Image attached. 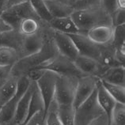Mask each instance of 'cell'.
<instances>
[{
  "mask_svg": "<svg viewBox=\"0 0 125 125\" xmlns=\"http://www.w3.org/2000/svg\"><path fill=\"white\" fill-rule=\"evenodd\" d=\"M35 83L36 82H32L30 86L29 87L27 91L25 92V94L18 101L14 117V123L16 125L24 124L25 122L26 118H27L28 116L29 102H30L31 96L34 89Z\"/></svg>",
  "mask_w": 125,
  "mask_h": 125,
  "instance_id": "14",
  "label": "cell"
},
{
  "mask_svg": "<svg viewBox=\"0 0 125 125\" xmlns=\"http://www.w3.org/2000/svg\"><path fill=\"white\" fill-rule=\"evenodd\" d=\"M52 37L59 53L63 56L74 61L79 54L72 39L69 35L52 30Z\"/></svg>",
  "mask_w": 125,
  "mask_h": 125,
  "instance_id": "11",
  "label": "cell"
},
{
  "mask_svg": "<svg viewBox=\"0 0 125 125\" xmlns=\"http://www.w3.org/2000/svg\"><path fill=\"white\" fill-rule=\"evenodd\" d=\"M18 78L17 77L10 75L7 80L0 86V104L2 106L15 96Z\"/></svg>",
  "mask_w": 125,
  "mask_h": 125,
  "instance_id": "21",
  "label": "cell"
},
{
  "mask_svg": "<svg viewBox=\"0 0 125 125\" xmlns=\"http://www.w3.org/2000/svg\"><path fill=\"white\" fill-rule=\"evenodd\" d=\"M41 111L45 112L44 102V100H43V97L41 94V92L37 87V83H35L34 89H33V91H32V96H31L30 102H29L28 116H27V118H26L25 122L32 116H33L36 113H37V112H41Z\"/></svg>",
  "mask_w": 125,
  "mask_h": 125,
  "instance_id": "24",
  "label": "cell"
},
{
  "mask_svg": "<svg viewBox=\"0 0 125 125\" xmlns=\"http://www.w3.org/2000/svg\"><path fill=\"white\" fill-rule=\"evenodd\" d=\"M8 8V0H0V17Z\"/></svg>",
  "mask_w": 125,
  "mask_h": 125,
  "instance_id": "40",
  "label": "cell"
},
{
  "mask_svg": "<svg viewBox=\"0 0 125 125\" xmlns=\"http://www.w3.org/2000/svg\"><path fill=\"white\" fill-rule=\"evenodd\" d=\"M114 27L112 25H100L89 30L85 35L90 41L98 46L112 44Z\"/></svg>",
  "mask_w": 125,
  "mask_h": 125,
  "instance_id": "13",
  "label": "cell"
},
{
  "mask_svg": "<svg viewBox=\"0 0 125 125\" xmlns=\"http://www.w3.org/2000/svg\"><path fill=\"white\" fill-rule=\"evenodd\" d=\"M37 68H43L45 70L54 71L60 75H71L80 78L84 75L78 70L74 61L59 53L56 56L50 60L44 62Z\"/></svg>",
  "mask_w": 125,
  "mask_h": 125,
  "instance_id": "7",
  "label": "cell"
},
{
  "mask_svg": "<svg viewBox=\"0 0 125 125\" xmlns=\"http://www.w3.org/2000/svg\"><path fill=\"white\" fill-rule=\"evenodd\" d=\"M101 6V0H77L73 5L74 10L97 8Z\"/></svg>",
  "mask_w": 125,
  "mask_h": 125,
  "instance_id": "31",
  "label": "cell"
},
{
  "mask_svg": "<svg viewBox=\"0 0 125 125\" xmlns=\"http://www.w3.org/2000/svg\"><path fill=\"white\" fill-rule=\"evenodd\" d=\"M103 86L116 102L125 104V86L101 81Z\"/></svg>",
  "mask_w": 125,
  "mask_h": 125,
  "instance_id": "26",
  "label": "cell"
},
{
  "mask_svg": "<svg viewBox=\"0 0 125 125\" xmlns=\"http://www.w3.org/2000/svg\"><path fill=\"white\" fill-rule=\"evenodd\" d=\"M74 62L78 70L83 75H92L99 78L107 70L104 68L97 60L83 55H78Z\"/></svg>",
  "mask_w": 125,
  "mask_h": 125,
  "instance_id": "12",
  "label": "cell"
},
{
  "mask_svg": "<svg viewBox=\"0 0 125 125\" xmlns=\"http://www.w3.org/2000/svg\"><path fill=\"white\" fill-rule=\"evenodd\" d=\"M101 81L125 86V66L110 67L99 77Z\"/></svg>",
  "mask_w": 125,
  "mask_h": 125,
  "instance_id": "17",
  "label": "cell"
},
{
  "mask_svg": "<svg viewBox=\"0 0 125 125\" xmlns=\"http://www.w3.org/2000/svg\"><path fill=\"white\" fill-rule=\"evenodd\" d=\"M87 125H109V119L104 113L98 117L95 118Z\"/></svg>",
  "mask_w": 125,
  "mask_h": 125,
  "instance_id": "37",
  "label": "cell"
},
{
  "mask_svg": "<svg viewBox=\"0 0 125 125\" xmlns=\"http://www.w3.org/2000/svg\"><path fill=\"white\" fill-rule=\"evenodd\" d=\"M112 25L116 27L118 25L125 24V9L116 10L113 14L111 15Z\"/></svg>",
  "mask_w": 125,
  "mask_h": 125,
  "instance_id": "32",
  "label": "cell"
},
{
  "mask_svg": "<svg viewBox=\"0 0 125 125\" xmlns=\"http://www.w3.org/2000/svg\"><path fill=\"white\" fill-rule=\"evenodd\" d=\"M101 7L112 15L117 10L116 0H101Z\"/></svg>",
  "mask_w": 125,
  "mask_h": 125,
  "instance_id": "35",
  "label": "cell"
},
{
  "mask_svg": "<svg viewBox=\"0 0 125 125\" xmlns=\"http://www.w3.org/2000/svg\"><path fill=\"white\" fill-rule=\"evenodd\" d=\"M58 54V49L52 37V29L50 28L45 42L41 50L35 54L19 59L12 66L10 75L17 78L23 76L29 70L40 67L41 64L56 56Z\"/></svg>",
  "mask_w": 125,
  "mask_h": 125,
  "instance_id": "1",
  "label": "cell"
},
{
  "mask_svg": "<svg viewBox=\"0 0 125 125\" xmlns=\"http://www.w3.org/2000/svg\"><path fill=\"white\" fill-rule=\"evenodd\" d=\"M69 35L78 49L79 55L93 58L98 61L100 57V46L90 41L84 33H74Z\"/></svg>",
  "mask_w": 125,
  "mask_h": 125,
  "instance_id": "10",
  "label": "cell"
},
{
  "mask_svg": "<svg viewBox=\"0 0 125 125\" xmlns=\"http://www.w3.org/2000/svg\"><path fill=\"white\" fill-rule=\"evenodd\" d=\"M12 66H6V67H0V86L7 80V78L10 76Z\"/></svg>",
  "mask_w": 125,
  "mask_h": 125,
  "instance_id": "36",
  "label": "cell"
},
{
  "mask_svg": "<svg viewBox=\"0 0 125 125\" xmlns=\"http://www.w3.org/2000/svg\"><path fill=\"white\" fill-rule=\"evenodd\" d=\"M1 17L9 25H10L14 30H17L20 22L25 18H32L41 20L30 4L29 1L20 5L7 8L6 11L1 15Z\"/></svg>",
  "mask_w": 125,
  "mask_h": 125,
  "instance_id": "6",
  "label": "cell"
},
{
  "mask_svg": "<svg viewBox=\"0 0 125 125\" xmlns=\"http://www.w3.org/2000/svg\"><path fill=\"white\" fill-rule=\"evenodd\" d=\"M44 3L52 18L69 17L74 12L73 6L58 0H44Z\"/></svg>",
  "mask_w": 125,
  "mask_h": 125,
  "instance_id": "18",
  "label": "cell"
},
{
  "mask_svg": "<svg viewBox=\"0 0 125 125\" xmlns=\"http://www.w3.org/2000/svg\"><path fill=\"white\" fill-rule=\"evenodd\" d=\"M109 125H125V104L116 103L111 115Z\"/></svg>",
  "mask_w": 125,
  "mask_h": 125,
  "instance_id": "27",
  "label": "cell"
},
{
  "mask_svg": "<svg viewBox=\"0 0 125 125\" xmlns=\"http://www.w3.org/2000/svg\"><path fill=\"white\" fill-rule=\"evenodd\" d=\"M111 44L115 48L125 45V24L114 27L113 38Z\"/></svg>",
  "mask_w": 125,
  "mask_h": 125,
  "instance_id": "30",
  "label": "cell"
},
{
  "mask_svg": "<svg viewBox=\"0 0 125 125\" xmlns=\"http://www.w3.org/2000/svg\"><path fill=\"white\" fill-rule=\"evenodd\" d=\"M48 25L52 30L57 31L66 34H74L79 33V30L75 25L74 21L71 16L63 18H52L48 22Z\"/></svg>",
  "mask_w": 125,
  "mask_h": 125,
  "instance_id": "16",
  "label": "cell"
},
{
  "mask_svg": "<svg viewBox=\"0 0 125 125\" xmlns=\"http://www.w3.org/2000/svg\"><path fill=\"white\" fill-rule=\"evenodd\" d=\"M58 1L63 2V3H65V4H67L68 6H73V5L77 2V0H58Z\"/></svg>",
  "mask_w": 125,
  "mask_h": 125,
  "instance_id": "42",
  "label": "cell"
},
{
  "mask_svg": "<svg viewBox=\"0 0 125 125\" xmlns=\"http://www.w3.org/2000/svg\"><path fill=\"white\" fill-rule=\"evenodd\" d=\"M0 125H2V124H0Z\"/></svg>",
  "mask_w": 125,
  "mask_h": 125,
  "instance_id": "46",
  "label": "cell"
},
{
  "mask_svg": "<svg viewBox=\"0 0 125 125\" xmlns=\"http://www.w3.org/2000/svg\"><path fill=\"white\" fill-rule=\"evenodd\" d=\"M57 102L53 99L45 114V122L47 125H62L57 115Z\"/></svg>",
  "mask_w": 125,
  "mask_h": 125,
  "instance_id": "29",
  "label": "cell"
},
{
  "mask_svg": "<svg viewBox=\"0 0 125 125\" xmlns=\"http://www.w3.org/2000/svg\"><path fill=\"white\" fill-rule=\"evenodd\" d=\"M59 75L60 74H58L54 71L46 70L44 74L42 75V77L36 82L43 97V100H44L45 113L49 105L54 99L55 86H56V82Z\"/></svg>",
  "mask_w": 125,
  "mask_h": 125,
  "instance_id": "8",
  "label": "cell"
},
{
  "mask_svg": "<svg viewBox=\"0 0 125 125\" xmlns=\"http://www.w3.org/2000/svg\"><path fill=\"white\" fill-rule=\"evenodd\" d=\"M29 2L41 20L48 23L52 18L46 7L44 0H29Z\"/></svg>",
  "mask_w": 125,
  "mask_h": 125,
  "instance_id": "28",
  "label": "cell"
},
{
  "mask_svg": "<svg viewBox=\"0 0 125 125\" xmlns=\"http://www.w3.org/2000/svg\"><path fill=\"white\" fill-rule=\"evenodd\" d=\"M44 23L46 22L39 19L32 18H25L20 22L17 31L22 36L32 35L40 30Z\"/></svg>",
  "mask_w": 125,
  "mask_h": 125,
  "instance_id": "22",
  "label": "cell"
},
{
  "mask_svg": "<svg viewBox=\"0 0 125 125\" xmlns=\"http://www.w3.org/2000/svg\"><path fill=\"white\" fill-rule=\"evenodd\" d=\"M1 108H2V105L0 104V111H1Z\"/></svg>",
  "mask_w": 125,
  "mask_h": 125,
  "instance_id": "44",
  "label": "cell"
},
{
  "mask_svg": "<svg viewBox=\"0 0 125 125\" xmlns=\"http://www.w3.org/2000/svg\"><path fill=\"white\" fill-rule=\"evenodd\" d=\"M18 125H25V124H18Z\"/></svg>",
  "mask_w": 125,
  "mask_h": 125,
  "instance_id": "45",
  "label": "cell"
},
{
  "mask_svg": "<svg viewBox=\"0 0 125 125\" xmlns=\"http://www.w3.org/2000/svg\"><path fill=\"white\" fill-rule=\"evenodd\" d=\"M99 78L92 75H84L78 79V84L75 90L73 106L76 108L87 100L90 95L94 92L97 87V83Z\"/></svg>",
  "mask_w": 125,
  "mask_h": 125,
  "instance_id": "9",
  "label": "cell"
},
{
  "mask_svg": "<svg viewBox=\"0 0 125 125\" xmlns=\"http://www.w3.org/2000/svg\"><path fill=\"white\" fill-rule=\"evenodd\" d=\"M45 71V69L43 68H33L29 70L28 72H26L25 74V76L27 77L31 82H37L42 77V75L44 74Z\"/></svg>",
  "mask_w": 125,
  "mask_h": 125,
  "instance_id": "34",
  "label": "cell"
},
{
  "mask_svg": "<svg viewBox=\"0 0 125 125\" xmlns=\"http://www.w3.org/2000/svg\"><path fill=\"white\" fill-rule=\"evenodd\" d=\"M43 125H47V124H46V122H45V119H44V124H43Z\"/></svg>",
  "mask_w": 125,
  "mask_h": 125,
  "instance_id": "43",
  "label": "cell"
},
{
  "mask_svg": "<svg viewBox=\"0 0 125 125\" xmlns=\"http://www.w3.org/2000/svg\"><path fill=\"white\" fill-rule=\"evenodd\" d=\"M102 113L104 111L97 101L95 90L90 97L75 109L74 125H87Z\"/></svg>",
  "mask_w": 125,
  "mask_h": 125,
  "instance_id": "4",
  "label": "cell"
},
{
  "mask_svg": "<svg viewBox=\"0 0 125 125\" xmlns=\"http://www.w3.org/2000/svg\"><path fill=\"white\" fill-rule=\"evenodd\" d=\"M71 18L74 21L80 33L85 34L89 30L97 26L112 25L111 15L101 6L74 10Z\"/></svg>",
  "mask_w": 125,
  "mask_h": 125,
  "instance_id": "2",
  "label": "cell"
},
{
  "mask_svg": "<svg viewBox=\"0 0 125 125\" xmlns=\"http://www.w3.org/2000/svg\"><path fill=\"white\" fill-rule=\"evenodd\" d=\"M45 114L44 111L37 112L26 121L25 125H43L45 119Z\"/></svg>",
  "mask_w": 125,
  "mask_h": 125,
  "instance_id": "33",
  "label": "cell"
},
{
  "mask_svg": "<svg viewBox=\"0 0 125 125\" xmlns=\"http://www.w3.org/2000/svg\"><path fill=\"white\" fill-rule=\"evenodd\" d=\"M96 90H97V99L98 103H99L100 106L103 109L104 113L108 116L110 123L111 115L112 113H113V110L116 101L114 100V98L105 90L100 79L98 80L97 83Z\"/></svg>",
  "mask_w": 125,
  "mask_h": 125,
  "instance_id": "15",
  "label": "cell"
},
{
  "mask_svg": "<svg viewBox=\"0 0 125 125\" xmlns=\"http://www.w3.org/2000/svg\"><path fill=\"white\" fill-rule=\"evenodd\" d=\"M99 63L105 69L123 66L118 62L116 56V49L112 44L100 46Z\"/></svg>",
  "mask_w": 125,
  "mask_h": 125,
  "instance_id": "19",
  "label": "cell"
},
{
  "mask_svg": "<svg viewBox=\"0 0 125 125\" xmlns=\"http://www.w3.org/2000/svg\"><path fill=\"white\" fill-rule=\"evenodd\" d=\"M57 115L62 125H74L75 108L72 104H58Z\"/></svg>",
  "mask_w": 125,
  "mask_h": 125,
  "instance_id": "23",
  "label": "cell"
},
{
  "mask_svg": "<svg viewBox=\"0 0 125 125\" xmlns=\"http://www.w3.org/2000/svg\"><path fill=\"white\" fill-rule=\"evenodd\" d=\"M116 8L119 9H125V0H116Z\"/></svg>",
  "mask_w": 125,
  "mask_h": 125,
  "instance_id": "41",
  "label": "cell"
},
{
  "mask_svg": "<svg viewBox=\"0 0 125 125\" xmlns=\"http://www.w3.org/2000/svg\"><path fill=\"white\" fill-rule=\"evenodd\" d=\"M78 77L59 75L54 99L57 104H72L78 84Z\"/></svg>",
  "mask_w": 125,
  "mask_h": 125,
  "instance_id": "5",
  "label": "cell"
},
{
  "mask_svg": "<svg viewBox=\"0 0 125 125\" xmlns=\"http://www.w3.org/2000/svg\"><path fill=\"white\" fill-rule=\"evenodd\" d=\"M20 59L15 48L6 45H0V67L13 66Z\"/></svg>",
  "mask_w": 125,
  "mask_h": 125,
  "instance_id": "25",
  "label": "cell"
},
{
  "mask_svg": "<svg viewBox=\"0 0 125 125\" xmlns=\"http://www.w3.org/2000/svg\"><path fill=\"white\" fill-rule=\"evenodd\" d=\"M29 1V0H8V8L22 4V3H25Z\"/></svg>",
  "mask_w": 125,
  "mask_h": 125,
  "instance_id": "39",
  "label": "cell"
},
{
  "mask_svg": "<svg viewBox=\"0 0 125 125\" xmlns=\"http://www.w3.org/2000/svg\"><path fill=\"white\" fill-rule=\"evenodd\" d=\"M20 98L14 96L10 101L4 104L0 111V124L2 125H16L14 117L17 104Z\"/></svg>",
  "mask_w": 125,
  "mask_h": 125,
  "instance_id": "20",
  "label": "cell"
},
{
  "mask_svg": "<svg viewBox=\"0 0 125 125\" xmlns=\"http://www.w3.org/2000/svg\"><path fill=\"white\" fill-rule=\"evenodd\" d=\"M12 30H14V29L11 27V25H9L2 17H0V35L6 33Z\"/></svg>",
  "mask_w": 125,
  "mask_h": 125,
  "instance_id": "38",
  "label": "cell"
},
{
  "mask_svg": "<svg viewBox=\"0 0 125 125\" xmlns=\"http://www.w3.org/2000/svg\"><path fill=\"white\" fill-rule=\"evenodd\" d=\"M49 29L50 28L46 22L36 33L29 36L21 35L20 43L17 49L20 55V59L35 54L41 50L45 42Z\"/></svg>",
  "mask_w": 125,
  "mask_h": 125,
  "instance_id": "3",
  "label": "cell"
}]
</instances>
